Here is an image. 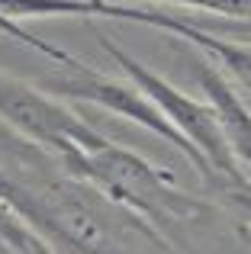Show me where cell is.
Returning <instances> with one entry per match:
<instances>
[{
  "label": "cell",
  "mask_w": 251,
  "mask_h": 254,
  "mask_svg": "<svg viewBox=\"0 0 251 254\" xmlns=\"http://www.w3.org/2000/svg\"><path fill=\"white\" fill-rule=\"evenodd\" d=\"M94 36H97V42H100V49L110 55V62L168 116V123L174 126V129H181L184 135L196 145V151H200L216 171L242 174V168L235 164L232 151H229V145H226V135H222V129H219V119H216V110H213L209 100L203 103V100L190 97L187 90H181V87H174L171 81H164L148 64H142L135 55H129L123 45H116L107 32L94 29Z\"/></svg>",
  "instance_id": "277c9868"
},
{
  "label": "cell",
  "mask_w": 251,
  "mask_h": 254,
  "mask_svg": "<svg viewBox=\"0 0 251 254\" xmlns=\"http://www.w3.org/2000/svg\"><path fill=\"white\" fill-rule=\"evenodd\" d=\"M158 3H177V6H187V10L216 13V16L251 19V0H158Z\"/></svg>",
  "instance_id": "30bf717a"
},
{
  "label": "cell",
  "mask_w": 251,
  "mask_h": 254,
  "mask_svg": "<svg viewBox=\"0 0 251 254\" xmlns=\"http://www.w3.org/2000/svg\"><path fill=\"white\" fill-rule=\"evenodd\" d=\"M196 77H200L203 93H206V100L216 110L219 129H222V135H226V145H229V151H232L235 164L242 168V174L251 177V106H248L245 93L229 81L219 68H213L209 58L200 62Z\"/></svg>",
  "instance_id": "8992f818"
},
{
  "label": "cell",
  "mask_w": 251,
  "mask_h": 254,
  "mask_svg": "<svg viewBox=\"0 0 251 254\" xmlns=\"http://www.w3.org/2000/svg\"><path fill=\"white\" fill-rule=\"evenodd\" d=\"M0 251H23V254H49V242L32 225H26L10 206L0 199Z\"/></svg>",
  "instance_id": "ba28073f"
},
{
  "label": "cell",
  "mask_w": 251,
  "mask_h": 254,
  "mask_svg": "<svg viewBox=\"0 0 251 254\" xmlns=\"http://www.w3.org/2000/svg\"><path fill=\"white\" fill-rule=\"evenodd\" d=\"M245 100H248V106H251V97H245Z\"/></svg>",
  "instance_id": "7c38bea8"
},
{
  "label": "cell",
  "mask_w": 251,
  "mask_h": 254,
  "mask_svg": "<svg viewBox=\"0 0 251 254\" xmlns=\"http://www.w3.org/2000/svg\"><path fill=\"white\" fill-rule=\"evenodd\" d=\"M6 19H49V16H103V0H0Z\"/></svg>",
  "instance_id": "52a82bcc"
},
{
  "label": "cell",
  "mask_w": 251,
  "mask_h": 254,
  "mask_svg": "<svg viewBox=\"0 0 251 254\" xmlns=\"http://www.w3.org/2000/svg\"><path fill=\"white\" fill-rule=\"evenodd\" d=\"M0 119L23 142H32L52 155L64 151L68 145L87 148L103 138L74 110L58 103V97L45 93L42 87H32L29 81L3 74V71H0Z\"/></svg>",
  "instance_id": "5b68a950"
},
{
  "label": "cell",
  "mask_w": 251,
  "mask_h": 254,
  "mask_svg": "<svg viewBox=\"0 0 251 254\" xmlns=\"http://www.w3.org/2000/svg\"><path fill=\"white\" fill-rule=\"evenodd\" d=\"M39 87H42L45 93H52V97H68V100H77V103L100 106V110L113 113V116H123V119H129V123L148 129L151 135L164 138V142L174 145V148L193 164V171L200 174L203 187L219 174L200 151H196V145L190 142L181 129H174V126L168 123V116H164L129 77H126V81H113V77L94 71L90 64H81L77 58H71L68 64H62V74H58V71L55 74H45L42 81H39Z\"/></svg>",
  "instance_id": "3957f363"
},
{
  "label": "cell",
  "mask_w": 251,
  "mask_h": 254,
  "mask_svg": "<svg viewBox=\"0 0 251 254\" xmlns=\"http://www.w3.org/2000/svg\"><path fill=\"white\" fill-rule=\"evenodd\" d=\"M0 36H6V39H13V42L26 45V49L39 52V55H45L49 62H55V64H68L71 58H74L71 52H64V49H58V45H52V42H45V39H39L36 32H29L23 23H16V19H6L3 13H0Z\"/></svg>",
  "instance_id": "9c48e42d"
},
{
  "label": "cell",
  "mask_w": 251,
  "mask_h": 254,
  "mask_svg": "<svg viewBox=\"0 0 251 254\" xmlns=\"http://www.w3.org/2000/svg\"><path fill=\"white\" fill-rule=\"evenodd\" d=\"M190 19V16H187ZM190 23L203 26V29L216 32L226 39H239V42H251V19H232V16H219V19H190Z\"/></svg>",
  "instance_id": "8fae6325"
},
{
  "label": "cell",
  "mask_w": 251,
  "mask_h": 254,
  "mask_svg": "<svg viewBox=\"0 0 251 254\" xmlns=\"http://www.w3.org/2000/svg\"><path fill=\"white\" fill-rule=\"evenodd\" d=\"M0 199L49 242L52 251H174L155 222L110 199L49 151V168L32 174L0 164Z\"/></svg>",
  "instance_id": "6da1fadb"
},
{
  "label": "cell",
  "mask_w": 251,
  "mask_h": 254,
  "mask_svg": "<svg viewBox=\"0 0 251 254\" xmlns=\"http://www.w3.org/2000/svg\"><path fill=\"white\" fill-rule=\"evenodd\" d=\"M58 161L64 164L71 174L90 180L97 190H103L110 199L123 203L126 209L145 216L148 222H181V219H200L206 212H213L216 206L209 199L196 196V193H184L174 187V174L155 168L151 161H145L142 155L123 148L116 142H100L87 145H68L64 151H58Z\"/></svg>",
  "instance_id": "7a4b0ae2"
}]
</instances>
